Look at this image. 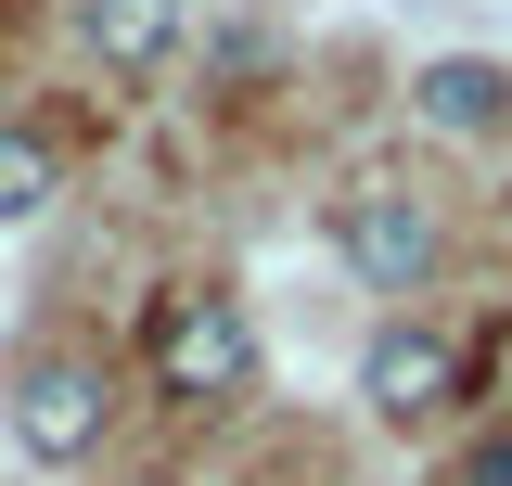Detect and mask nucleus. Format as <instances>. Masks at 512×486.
I'll list each match as a JSON object with an SVG mask.
<instances>
[{"instance_id": "nucleus-8", "label": "nucleus", "mask_w": 512, "mask_h": 486, "mask_svg": "<svg viewBox=\"0 0 512 486\" xmlns=\"http://www.w3.org/2000/svg\"><path fill=\"white\" fill-rule=\"evenodd\" d=\"M461 486H512V435H487V448L461 461Z\"/></svg>"}, {"instance_id": "nucleus-9", "label": "nucleus", "mask_w": 512, "mask_h": 486, "mask_svg": "<svg viewBox=\"0 0 512 486\" xmlns=\"http://www.w3.org/2000/svg\"><path fill=\"white\" fill-rule=\"evenodd\" d=\"M141 486H167V474H141Z\"/></svg>"}, {"instance_id": "nucleus-5", "label": "nucleus", "mask_w": 512, "mask_h": 486, "mask_svg": "<svg viewBox=\"0 0 512 486\" xmlns=\"http://www.w3.org/2000/svg\"><path fill=\"white\" fill-rule=\"evenodd\" d=\"M410 116H423V128H448V141L500 128V116H512V64H500V52H436L423 77H410Z\"/></svg>"}, {"instance_id": "nucleus-3", "label": "nucleus", "mask_w": 512, "mask_h": 486, "mask_svg": "<svg viewBox=\"0 0 512 486\" xmlns=\"http://www.w3.org/2000/svg\"><path fill=\"white\" fill-rule=\"evenodd\" d=\"M333 256L372 282V295H410V282H436V256H448V231H436V192H359L346 218H333Z\"/></svg>"}, {"instance_id": "nucleus-4", "label": "nucleus", "mask_w": 512, "mask_h": 486, "mask_svg": "<svg viewBox=\"0 0 512 486\" xmlns=\"http://www.w3.org/2000/svg\"><path fill=\"white\" fill-rule=\"evenodd\" d=\"M359 397H372L397 435H423L448 397H461V346H448V333H423V320H384L372 359H359Z\"/></svg>"}, {"instance_id": "nucleus-7", "label": "nucleus", "mask_w": 512, "mask_h": 486, "mask_svg": "<svg viewBox=\"0 0 512 486\" xmlns=\"http://www.w3.org/2000/svg\"><path fill=\"white\" fill-rule=\"evenodd\" d=\"M52 192H64V154L39 141V128H0V231L52 218Z\"/></svg>"}, {"instance_id": "nucleus-2", "label": "nucleus", "mask_w": 512, "mask_h": 486, "mask_svg": "<svg viewBox=\"0 0 512 486\" xmlns=\"http://www.w3.org/2000/svg\"><path fill=\"white\" fill-rule=\"evenodd\" d=\"M154 384L180 397V410H231L256 384V320L218 282H192V295H167L154 307Z\"/></svg>"}, {"instance_id": "nucleus-1", "label": "nucleus", "mask_w": 512, "mask_h": 486, "mask_svg": "<svg viewBox=\"0 0 512 486\" xmlns=\"http://www.w3.org/2000/svg\"><path fill=\"white\" fill-rule=\"evenodd\" d=\"M103 435H116V371L90 359V346H39V359L13 371V448L39 474H77Z\"/></svg>"}, {"instance_id": "nucleus-6", "label": "nucleus", "mask_w": 512, "mask_h": 486, "mask_svg": "<svg viewBox=\"0 0 512 486\" xmlns=\"http://www.w3.org/2000/svg\"><path fill=\"white\" fill-rule=\"evenodd\" d=\"M77 39H90L103 77H154L180 52V0H77Z\"/></svg>"}]
</instances>
